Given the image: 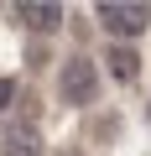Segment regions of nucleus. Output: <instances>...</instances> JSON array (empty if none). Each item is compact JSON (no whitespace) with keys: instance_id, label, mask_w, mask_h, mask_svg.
I'll return each mask as SVG.
<instances>
[{"instance_id":"1","label":"nucleus","mask_w":151,"mask_h":156,"mask_svg":"<svg viewBox=\"0 0 151 156\" xmlns=\"http://www.w3.org/2000/svg\"><path fill=\"white\" fill-rule=\"evenodd\" d=\"M57 99L73 104V109H84V104L99 99V68H94V57H68V62H63V73H57Z\"/></svg>"},{"instance_id":"2","label":"nucleus","mask_w":151,"mask_h":156,"mask_svg":"<svg viewBox=\"0 0 151 156\" xmlns=\"http://www.w3.org/2000/svg\"><path fill=\"white\" fill-rule=\"evenodd\" d=\"M94 21H99L120 47H130V42L151 26V5H94Z\"/></svg>"},{"instance_id":"3","label":"nucleus","mask_w":151,"mask_h":156,"mask_svg":"<svg viewBox=\"0 0 151 156\" xmlns=\"http://www.w3.org/2000/svg\"><path fill=\"white\" fill-rule=\"evenodd\" d=\"M16 21L26 31H37V37H52L63 26V5H57V0H21V5H16Z\"/></svg>"},{"instance_id":"4","label":"nucleus","mask_w":151,"mask_h":156,"mask_svg":"<svg viewBox=\"0 0 151 156\" xmlns=\"http://www.w3.org/2000/svg\"><path fill=\"white\" fill-rule=\"evenodd\" d=\"M104 68H110V78H115V83H135V78H141V52L115 42V47L104 52Z\"/></svg>"},{"instance_id":"5","label":"nucleus","mask_w":151,"mask_h":156,"mask_svg":"<svg viewBox=\"0 0 151 156\" xmlns=\"http://www.w3.org/2000/svg\"><path fill=\"white\" fill-rule=\"evenodd\" d=\"M0 156H42V130L37 125H11L0 140Z\"/></svg>"},{"instance_id":"6","label":"nucleus","mask_w":151,"mask_h":156,"mask_svg":"<svg viewBox=\"0 0 151 156\" xmlns=\"http://www.w3.org/2000/svg\"><path fill=\"white\" fill-rule=\"evenodd\" d=\"M11 99H16V78H0V109H5Z\"/></svg>"}]
</instances>
